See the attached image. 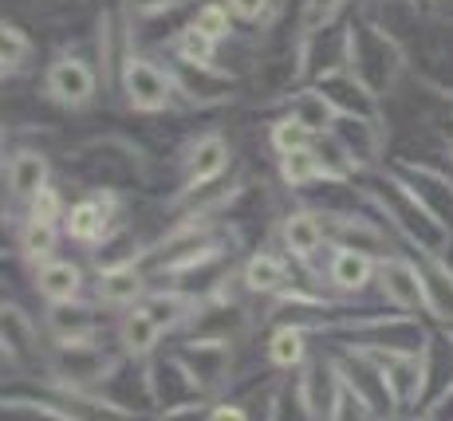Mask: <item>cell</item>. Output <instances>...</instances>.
<instances>
[{
    "instance_id": "obj_1",
    "label": "cell",
    "mask_w": 453,
    "mask_h": 421,
    "mask_svg": "<svg viewBox=\"0 0 453 421\" xmlns=\"http://www.w3.org/2000/svg\"><path fill=\"white\" fill-rule=\"evenodd\" d=\"M119 87H123V99L134 115H170V111H178L181 83L162 64L138 56V51H123V59H119Z\"/></svg>"
},
{
    "instance_id": "obj_2",
    "label": "cell",
    "mask_w": 453,
    "mask_h": 421,
    "mask_svg": "<svg viewBox=\"0 0 453 421\" xmlns=\"http://www.w3.org/2000/svg\"><path fill=\"white\" fill-rule=\"evenodd\" d=\"M379 292L382 300L395 307L398 315H414V311H430L434 319H446V311L438 307V295H434L430 272L418 268L414 260L406 256H382L379 260Z\"/></svg>"
},
{
    "instance_id": "obj_3",
    "label": "cell",
    "mask_w": 453,
    "mask_h": 421,
    "mask_svg": "<svg viewBox=\"0 0 453 421\" xmlns=\"http://www.w3.org/2000/svg\"><path fill=\"white\" fill-rule=\"evenodd\" d=\"M123 366L119 355H107L103 343H67V347H51V379L56 386L67 390H99L103 382H111Z\"/></svg>"
},
{
    "instance_id": "obj_4",
    "label": "cell",
    "mask_w": 453,
    "mask_h": 421,
    "mask_svg": "<svg viewBox=\"0 0 453 421\" xmlns=\"http://www.w3.org/2000/svg\"><path fill=\"white\" fill-rule=\"evenodd\" d=\"M119 201L115 189H95V193H83L80 201L67 205V217H64V236L83 249H99L107 244L111 236L119 233Z\"/></svg>"
},
{
    "instance_id": "obj_5",
    "label": "cell",
    "mask_w": 453,
    "mask_h": 421,
    "mask_svg": "<svg viewBox=\"0 0 453 421\" xmlns=\"http://www.w3.org/2000/svg\"><path fill=\"white\" fill-rule=\"evenodd\" d=\"M43 95L56 103L59 111H83L99 95V72L91 59H83L80 51H64L48 64L43 72Z\"/></svg>"
},
{
    "instance_id": "obj_6",
    "label": "cell",
    "mask_w": 453,
    "mask_h": 421,
    "mask_svg": "<svg viewBox=\"0 0 453 421\" xmlns=\"http://www.w3.org/2000/svg\"><path fill=\"white\" fill-rule=\"evenodd\" d=\"M229 165H233L229 138L217 134V130L197 134L194 142L186 146V154H181V193L178 197H194V193L213 189L217 181L229 173Z\"/></svg>"
},
{
    "instance_id": "obj_7",
    "label": "cell",
    "mask_w": 453,
    "mask_h": 421,
    "mask_svg": "<svg viewBox=\"0 0 453 421\" xmlns=\"http://www.w3.org/2000/svg\"><path fill=\"white\" fill-rule=\"evenodd\" d=\"M150 295V276L142 268V256L115 260V264L95 268V303L103 311H130Z\"/></svg>"
},
{
    "instance_id": "obj_8",
    "label": "cell",
    "mask_w": 453,
    "mask_h": 421,
    "mask_svg": "<svg viewBox=\"0 0 453 421\" xmlns=\"http://www.w3.org/2000/svg\"><path fill=\"white\" fill-rule=\"evenodd\" d=\"M276 236H280V252L292 260V264L311 268L319 252L327 249V221L316 213V209L300 205V209H288V213H284Z\"/></svg>"
},
{
    "instance_id": "obj_9",
    "label": "cell",
    "mask_w": 453,
    "mask_h": 421,
    "mask_svg": "<svg viewBox=\"0 0 453 421\" xmlns=\"http://www.w3.org/2000/svg\"><path fill=\"white\" fill-rule=\"evenodd\" d=\"M103 331V307L99 303H48L43 311V335L51 339V347L67 343H95Z\"/></svg>"
},
{
    "instance_id": "obj_10",
    "label": "cell",
    "mask_w": 453,
    "mask_h": 421,
    "mask_svg": "<svg viewBox=\"0 0 453 421\" xmlns=\"http://www.w3.org/2000/svg\"><path fill=\"white\" fill-rule=\"evenodd\" d=\"M48 186H51V162L43 150H36V146H16L4 157V189L20 209H28L32 197Z\"/></svg>"
},
{
    "instance_id": "obj_11",
    "label": "cell",
    "mask_w": 453,
    "mask_h": 421,
    "mask_svg": "<svg viewBox=\"0 0 453 421\" xmlns=\"http://www.w3.org/2000/svg\"><path fill=\"white\" fill-rule=\"evenodd\" d=\"M379 279V256L355 244H331L327 256V284L343 295H359Z\"/></svg>"
},
{
    "instance_id": "obj_12",
    "label": "cell",
    "mask_w": 453,
    "mask_h": 421,
    "mask_svg": "<svg viewBox=\"0 0 453 421\" xmlns=\"http://www.w3.org/2000/svg\"><path fill=\"white\" fill-rule=\"evenodd\" d=\"M32 287H36V295L43 303H75L87 292V276L75 260L56 256L48 264L32 268Z\"/></svg>"
},
{
    "instance_id": "obj_13",
    "label": "cell",
    "mask_w": 453,
    "mask_h": 421,
    "mask_svg": "<svg viewBox=\"0 0 453 421\" xmlns=\"http://www.w3.org/2000/svg\"><path fill=\"white\" fill-rule=\"evenodd\" d=\"M241 287L249 295H284L292 284V264L284 252H273V249H260L241 264Z\"/></svg>"
},
{
    "instance_id": "obj_14",
    "label": "cell",
    "mask_w": 453,
    "mask_h": 421,
    "mask_svg": "<svg viewBox=\"0 0 453 421\" xmlns=\"http://www.w3.org/2000/svg\"><path fill=\"white\" fill-rule=\"evenodd\" d=\"M115 339H119V350L123 358H134V363H146L154 350L162 347L165 331L154 323V315L146 311L142 303L130 307V311H119V327H115Z\"/></svg>"
},
{
    "instance_id": "obj_15",
    "label": "cell",
    "mask_w": 453,
    "mask_h": 421,
    "mask_svg": "<svg viewBox=\"0 0 453 421\" xmlns=\"http://www.w3.org/2000/svg\"><path fill=\"white\" fill-rule=\"evenodd\" d=\"M142 307L154 315V323H158L165 335H173V331H181V327H194L197 315L205 311L197 295L178 292V287H150V295L142 300Z\"/></svg>"
},
{
    "instance_id": "obj_16",
    "label": "cell",
    "mask_w": 453,
    "mask_h": 421,
    "mask_svg": "<svg viewBox=\"0 0 453 421\" xmlns=\"http://www.w3.org/2000/svg\"><path fill=\"white\" fill-rule=\"evenodd\" d=\"M308 335H311L308 323H280V327H273V335L265 343L268 366L280 374L303 371V363H308Z\"/></svg>"
},
{
    "instance_id": "obj_17",
    "label": "cell",
    "mask_w": 453,
    "mask_h": 421,
    "mask_svg": "<svg viewBox=\"0 0 453 421\" xmlns=\"http://www.w3.org/2000/svg\"><path fill=\"white\" fill-rule=\"evenodd\" d=\"M59 236H64V225L32 221V217H24L20 233H16V249H20V260H24L28 268H40V264H48V260H56Z\"/></svg>"
},
{
    "instance_id": "obj_18",
    "label": "cell",
    "mask_w": 453,
    "mask_h": 421,
    "mask_svg": "<svg viewBox=\"0 0 453 421\" xmlns=\"http://www.w3.org/2000/svg\"><path fill=\"white\" fill-rule=\"evenodd\" d=\"M276 170H280V181L288 189H308V186H316V181H335L327 170V162H324V154H319V146L276 157Z\"/></svg>"
},
{
    "instance_id": "obj_19",
    "label": "cell",
    "mask_w": 453,
    "mask_h": 421,
    "mask_svg": "<svg viewBox=\"0 0 453 421\" xmlns=\"http://www.w3.org/2000/svg\"><path fill=\"white\" fill-rule=\"evenodd\" d=\"M170 48H173V56H178V64L194 67V72H202V75H225L221 67H217V40H209L197 24H186V28L170 40Z\"/></svg>"
},
{
    "instance_id": "obj_20",
    "label": "cell",
    "mask_w": 453,
    "mask_h": 421,
    "mask_svg": "<svg viewBox=\"0 0 453 421\" xmlns=\"http://www.w3.org/2000/svg\"><path fill=\"white\" fill-rule=\"evenodd\" d=\"M319 134H324V130H319L311 119H303L300 111H288V115H280L273 126H268V146H273L276 157H284L292 150H308V146H316Z\"/></svg>"
},
{
    "instance_id": "obj_21",
    "label": "cell",
    "mask_w": 453,
    "mask_h": 421,
    "mask_svg": "<svg viewBox=\"0 0 453 421\" xmlns=\"http://www.w3.org/2000/svg\"><path fill=\"white\" fill-rule=\"evenodd\" d=\"M347 0H303L300 8V43H296V56H300V75H303V64H308V43L311 36H319L324 28L339 20Z\"/></svg>"
},
{
    "instance_id": "obj_22",
    "label": "cell",
    "mask_w": 453,
    "mask_h": 421,
    "mask_svg": "<svg viewBox=\"0 0 453 421\" xmlns=\"http://www.w3.org/2000/svg\"><path fill=\"white\" fill-rule=\"evenodd\" d=\"M32 59V40L16 20H4L0 28V64H4V79H16Z\"/></svg>"
},
{
    "instance_id": "obj_23",
    "label": "cell",
    "mask_w": 453,
    "mask_h": 421,
    "mask_svg": "<svg viewBox=\"0 0 453 421\" xmlns=\"http://www.w3.org/2000/svg\"><path fill=\"white\" fill-rule=\"evenodd\" d=\"M225 256V249L217 241H202V244H186V252H181L178 260H162V276H186V272L194 268H205V264H217V260Z\"/></svg>"
},
{
    "instance_id": "obj_24",
    "label": "cell",
    "mask_w": 453,
    "mask_h": 421,
    "mask_svg": "<svg viewBox=\"0 0 453 421\" xmlns=\"http://www.w3.org/2000/svg\"><path fill=\"white\" fill-rule=\"evenodd\" d=\"M233 20H237V16L229 12V4H225V0H205V4L194 12V20H189V24H197L209 40L221 43V40L233 36Z\"/></svg>"
},
{
    "instance_id": "obj_25",
    "label": "cell",
    "mask_w": 453,
    "mask_h": 421,
    "mask_svg": "<svg viewBox=\"0 0 453 421\" xmlns=\"http://www.w3.org/2000/svg\"><path fill=\"white\" fill-rule=\"evenodd\" d=\"M24 217H32V221H51V225H64V217H67V201H64V193H59L56 186L40 189L36 197H32V205L24 209Z\"/></svg>"
},
{
    "instance_id": "obj_26",
    "label": "cell",
    "mask_w": 453,
    "mask_h": 421,
    "mask_svg": "<svg viewBox=\"0 0 453 421\" xmlns=\"http://www.w3.org/2000/svg\"><path fill=\"white\" fill-rule=\"evenodd\" d=\"M225 4H229V12L245 24H265L268 16H273V0H225Z\"/></svg>"
},
{
    "instance_id": "obj_27",
    "label": "cell",
    "mask_w": 453,
    "mask_h": 421,
    "mask_svg": "<svg viewBox=\"0 0 453 421\" xmlns=\"http://www.w3.org/2000/svg\"><path fill=\"white\" fill-rule=\"evenodd\" d=\"M170 8H178V0H127V12L134 20H154V16H165Z\"/></svg>"
},
{
    "instance_id": "obj_28",
    "label": "cell",
    "mask_w": 453,
    "mask_h": 421,
    "mask_svg": "<svg viewBox=\"0 0 453 421\" xmlns=\"http://www.w3.org/2000/svg\"><path fill=\"white\" fill-rule=\"evenodd\" d=\"M205 421H252V414L241 402H213L205 410Z\"/></svg>"
},
{
    "instance_id": "obj_29",
    "label": "cell",
    "mask_w": 453,
    "mask_h": 421,
    "mask_svg": "<svg viewBox=\"0 0 453 421\" xmlns=\"http://www.w3.org/2000/svg\"><path fill=\"white\" fill-rule=\"evenodd\" d=\"M406 421H434L430 414H418V417H406Z\"/></svg>"
},
{
    "instance_id": "obj_30",
    "label": "cell",
    "mask_w": 453,
    "mask_h": 421,
    "mask_svg": "<svg viewBox=\"0 0 453 421\" xmlns=\"http://www.w3.org/2000/svg\"><path fill=\"white\" fill-rule=\"evenodd\" d=\"M446 335H449V343H453V319H446Z\"/></svg>"
},
{
    "instance_id": "obj_31",
    "label": "cell",
    "mask_w": 453,
    "mask_h": 421,
    "mask_svg": "<svg viewBox=\"0 0 453 421\" xmlns=\"http://www.w3.org/2000/svg\"><path fill=\"white\" fill-rule=\"evenodd\" d=\"M449 162H453V138H449Z\"/></svg>"
},
{
    "instance_id": "obj_32",
    "label": "cell",
    "mask_w": 453,
    "mask_h": 421,
    "mask_svg": "<svg viewBox=\"0 0 453 421\" xmlns=\"http://www.w3.org/2000/svg\"><path fill=\"white\" fill-rule=\"evenodd\" d=\"M371 421H382V417H371Z\"/></svg>"
},
{
    "instance_id": "obj_33",
    "label": "cell",
    "mask_w": 453,
    "mask_h": 421,
    "mask_svg": "<svg viewBox=\"0 0 453 421\" xmlns=\"http://www.w3.org/2000/svg\"><path fill=\"white\" fill-rule=\"evenodd\" d=\"M324 421H327V417H324Z\"/></svg>"
}]
</instances>
